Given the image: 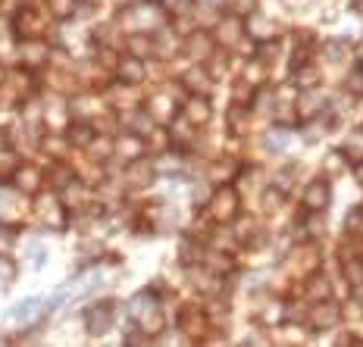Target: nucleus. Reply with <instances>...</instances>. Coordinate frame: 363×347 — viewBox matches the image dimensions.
<instances>
[{
  "instance_id": "1",
  "label": "nucleus",
  "mask_w": 363,
  "mask_h": 347,
  "mask_svg": "<svg viewBox=\"0 0 363 347\" xmlns=\"http://www.w3.org/2000/svg\"><path fill=\"white\" fill-rule=\"evenodd\" d=\"M113 319V307L104 304V307H94V310H88V329L94 331V335H101V331H107Z\"/></svg>"
},
{
  "instance_id": "2",
  "label": "nucleus",
  "mask_w": 363,
  "mask_h": 347,
  "mask_svg": "<svg viewBox=\"0 0 363 347\" xmlns=\"http://www.w3.org/2000/svg\"><path fill=\"white\" fill-rule=\"evenodd\" d=\"M35 313H38V300H22L19 307L10 310V319H32Z\"/></svg>"
},
{
  "instance_id": "3",
  "label": "nucleus",
  "mask_w": 363,
  "mask_h": 347,
  "mask_svg": "<svg viewBox=\"0 0 363 347\" xmlns=\"http://www.w3.org/2000/svg\"><path fill=\"white\" fill-rule=\"evenodd\" d=\"M141 75H145V69H141V63H135V59H125V63H123V79H128V81H138Z\"/></svg>"
},
{
  "instance_id": "4",
  "label": "nucleus",
  "mask_w": 363,
  "mask_h": 347,
  "mask_svg": "<svg viewBox=\"0 0 363 347\" xmlns=\"http://www.w3.org/2000/svg\"><path fill=\"white\" fill-rule=\"evenodd\" d=\"M10 241H13V229H6V225H0V247H10Z\"/></svg>"
}]
</instances>
